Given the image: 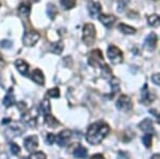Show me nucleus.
<instances>
[{
    "instance_id": "f257e3e1",
    "label": "nucleus",
    "mask_w": 160,
    "mask_h": 159,
    "mask_svg": "<svg viewBox=\"0 0 160 159\" xmlns=\"http://www.w3.org/2000/svg\"><path fill=\"white\" fill-rule=\"evenodd\" d=\"M109 132H110V127L107 123L102 121L95 122L94 124L90 125L89 128H88L86 139L92 145L99 144L107 137Z\"/></svg>"
},
{
    "instance_id": "f03ea898",
    "label": "nucleus",
    "mask_w": 160,
    "mask_h": 159,
    "mask_svg": "<svg viewBox=\"0 0 160 159\" xmlns=\"http://www.w3.org/2000/svg\"><path fill=\"white\" fill-rule=\"evenodd\" d=\"M25 125L22 123H17V122H9V125L6 128V132L4 135L7 136L8 139H12V138L18 137V136L22 135L25 132Z\"/></svg>"
},
{
    "instance_id": "7ed1b4c3",
    "label": "nucleus",
    "mask_w": 160,
    "mask_h": 159,
    "mask_svg": "<svg viewBox=\"0 0 160 159\" xmlns=\"http://www.w3.org/2000/svg\"><path fill=\"white\" fill-rule=\"evenodd\" d=\"M96 38V29L93 24H86L82 30V41L87 46H92Z\"/></svg>"
},
{
    "instance_id": "20e7f679",
    "label": "nucleus",
    "mask_w": 160,
    "mask_h": 159,
    "mask_svg": "<svg viewBox=\"0 0 160 159\" xmlns=\"http://www.w3.org/2000/svg\"><path fill=\"white\" fill-rule=\"evenodd\" d=\"M89 64L93 67H96V66H100V67H104L107 64L105 63L104 56L102 52L99 49H94L89 53Z\"/></svg>"
},
{
    "instance_id": "39448f33",
    "label": "nucleus",
    "mask_w": 160,
    "mask_h": 159,
    "mask_svg": "<svg viewBox=\"0 0 160 159\" xmlns=\"http://www.w3.org/2000/svg\"><path fill=\"white\" fill-rule=\"evenodd\" d=\"M107 56L112 64H120L123 62V59H124L123 52L121 51L120 48H118L114 45H111L108 47Z\"/></svg>"
},
{
    "instance_id": "423d86ee",
    "label": "nucleus",
    "mask_w": 160,
    "mask_h": 159,
    "mask_svg": "<svg viewBox=\"0 0 160 159\" xmlns=\"http://www.w3.org/2000/svg\"><path fill=\"white\" fill-rule=\"evenodd\" d=\"M117 108L122 112H128L132 109V101L126 94H121L117 101Z\"/></svg>"
},
{
    "instance_id": "0eeeda50",
    "label": "nucleus",
    "mask_w": 160,
    "mask_h": 159,
    "mask_svg": "<svg viewBox=\"0 0 160 159\" xmlns=\"http://www.w3.org/2000/svg\"><path fill=\"white\" fill-rule=\"evenodd\" d=\"M40 38V34H38V31H34V30H29V31L25 32L24 37H22V43H24L25 46H33L35 43L38 41Z\"/></svg>"
},
{
    "instance_id": "6e6552de",
    "label": "nucleus",
    "mask_w": 160,
    "mask_h": 159,
    "mask_svg": "<svg viewBox=\"0 0 160 159\" xmlns=\"http://www.w3.org/2000/svg\"><path fill=\"white\" fill-rule=\"evenodd\" d=\"M155 99H156V95L153 92H151L148 88V84H144L143 90L141 93V102L143 105H151Z\"/></svg>"
},
{
    "instance_id": "1a4fd4ad",
    "label": "nucleus",
    "mask_w": 160,
    "mask_h": 159,
    "mask_svg": "<svg viewBox=\"0 0 160 159\" xmlns=\"http://www.w3.org/2000/svg\"><path fill=\"white\" fill-rule=\"evenodd\" d=\"M157 42H158V37H157V34L154 32L149 33L148 37L144 40V44L143 47L145 48L146 50L148 51H153L157 46Z\"/></svg>"
},
{
    "instance_id": "9d476101",
    "label": "nucleus",
    "mask_w": 160,
    "mask_h": 159,
    "mask_svg": "<svg viewBox=\"0 0 160 159\" xmlns=\"http://www.w3.org/2000/svg\"><path fill=\"white\" fill-rule=\"evenodd\" d=\"M24 147L28 152L33 153L34 150L38 147V139L37 136H29L24 140Z\"/></svg>"
},
{
    "instance_id": "9b49d317",
    "label": "nucleus",
    "mask_w": 160,
    "mask_h": 159,
    "mask_svg": "<svg viewBox=\"0 0 160 159\" xmlns=\"http://www.w3.org/2000/svg\"><path fill=\"white\" fill-rule=\"evenodd\" d=\"M71 136H72L71 130H68V129L62 130L60 134H59L56 137V142L58 143L59 147H64L66 144H68V142L69 141V139H71Z\"/></svg>"
},
{
    "instance_id": "f8f14e48",
    "label": "nucleus",
    "mask_w": 160,
    "mask_h": 159,
    "mask_svg": "<svg viewBox=\"0 0 160 159\" xmlns=\"http://www.w3.org/2000/svg\"><path fill=\"white\" fill-rule=\"evenodd\" d=\"M88 11L92 18H97L102 14V6L97 1H91L88 6Z\"/></svg>"
},
{
    "instance_id": "ddd939ff",
    "label": "nucleus",
    "mask_w": 160,
    "mask_h": 159,
    "mask_svg": "<svg viewBox=\"0 0 160 159\" xmlns=\"http://www.w3.org/2000/svg\"><path fill=\"white\" fill-rule=\"evenodd\" d=\"M98 19H99V22L107 28H111L115 24V22H117V17L111 14H100L98 16Z\"/></svg>"
},
{
    "instance_id": "4468645a",
    "label": "nucleus",
    "mask_w": 160,
    "mask_h": 159,
    "mask_svg": "<svg viewBox=\"0 0 160 159\" xmlns=\"http://www.w3.org/2000/svg\"><path fill=\"white\" fill-rule=\"evenodd\" d=\"M15 66H16L17 71H18L22 76L28 75V72H29V64L26 62L25 60H22V59H17V60L15 61Z\"/></svg>"
},
{
    "instance_id": "2eb2a0df",
    "label": "nucleus",
    "mask_w": 160,
    "mask_h": 159,
    "mask_svg": "<svg viewBox=\"0 0 160 159\" xmlns=\"http://www.w3.org/2000/svg\"><path fill=\"white\" fill-rule=\"evenodd\" d=\"M31 79L37 84H38V86H43L44 82H45L44 74L40 68H35V70L32 72V74H31Z\"/></svg>"
},
{
    "instance_id": "dca6fc26",
    "label": "nucleus",
    "mask_w": 160,
    "mask_h": 159,
    "mask_svg": "<svg viewBox=\"0 0 160 159\" xmlns=\"http://www.w3.org/2000/svg\"><path fill=\"white\" fill-rule=\"evenodd\" d=\"M14 104H15V95H14V92H13V89L11 88L8 91L6 96H4L3 101H2V105L4 107H7V108H10Z\"/></svg>"
},
{
    "instance_id": "f3484780",
    "label": "nucleus",
    "mask_w": 160,
    "mask_h": 159,
    "mask_svg": "<svg viewBox=\"0 0 160 159\" xmlns=\"http://www.w3.org/2000/svg\"><path fill=\"white\" fill-rule=\"evenodd\" d=\"M138 127L140 128L142 132H153L154 127H153V121L151 119H144L140 124L138 125Z\"/></svg>"
},
{
    "instance_id": "a211bd4d",
    "label": "nucleus",
    "mask_w": 160,
    "mask_h": 159,
    "mask_svg": "<svg viewBox=\"0 0 160 159\" xmlns=\"http://www.w3.org/2000/svg\"><path fill=\"white\" fill-rule=\"evenodd\" d=\"M30 10H31V7H30V3L29 2H22V4L18 7V15L22 18H27L30 14Z\"/></svg>"
},
{
    "instance_id": "6ab92c4d",
    "label": "nucleus",
    "mask_w": 160,
    "mask_h": 159,
    "mask_svg": "<svg viewBox=\"0 0 160 159\" xmlns=\"http://www.w3.org/2000/svg\"><path fill=\"white\" fill-rule=\"evenodd\" d=\"M73 155L75 158H78V159H86L88 156V150L80 144H77L76 148L74 150Z\"/></svg>"
},
{
    "instance_id": "aec40b11",
    "label": "nucleus",
    "mask_w": 160,
    "mask_h": 159,
    "mask_svg": "<svg viewBox=\"0 0 160 159\" xmlns=\"http://www.w3.org/2000/svg\"><path fill=\"white\" fill-rule=\"evenodd\" d=\"M118 29V31L122 32L123 34H125V35H133L137 32L136 28L131 27L129 25H126V24H120Z\"/></svg>"
},
{
    "instance_id": "412c9836",
    "label": "nucleus",
    "mask_w": 160,
    "mask_h": 159,
    "mask_svg": "<svg viewBox=\"0 0 160 159\" xmlns=\"http://www.w3.org/2000/svg\"><path fill=\"white\" fill-rule=\"evenodd\" d=\"M50 110H51V107H50V102L48 101L47 98L43 99L42 102H41V106H40V111L44 117L47 114L50 113Z\"/></svg>"
},
{
    "instance_id": "4be33fe9",
    "label": "nucleus",
    "mask_w": 160,
    "mask_h": 159,
    "mask_svg": "<svg viewBox=\"0 0 160 159\" xmlns=\"http://www.w3.org/2000/svg\"><path fill=\"white\" fill-rule=\"evenodd\" d=\"M148 22L149 26H152V27H159L160 26V15H157V14L149 15L148 18Z\"/></svg>"
},
{
    "instance_id": "5701e85b",
    "label": "nucleus",
    "mask_w": 160,
    "mask_h": 159,
    "mask_svg": "<svg viewBox=\"0 0 160 159\" xmlns=\"http://www.w3.org/2000/svg\"><path fill=\"white\" fill-rule=\"evenodd\" d=\"M45 123H46V124H47L49 127H51V128L57 127L59 124H60L58 120H57L55 117H52V115H51L50 113H49V114H47V115H45Z\"/></svg>"
},
{
    "instance_id": "b1692460",
    "label": "nucleus",
    "mask_w": 160,
    "mask_h": 159,
    "mask_svg": "<svg viewBox=\"0 0 160 159\" xmlns=\"http://www.w3.org/2000/svg\"><path fill=\"white\" fill-rule=\"evenodd\" d=\"M64 45L62 42H57V43H52L50 46V50L51 52L56 53V55H60V53L63 51Z\"/></svg>"
},
{
    "instance_id": "393cba45",
    "label": "nucleus",
    "mask_w": 160,
    "mask_h": 159,
    "mask_svg": "<svg viewBox=\"0 0 160 159\" xmlns=\"http://www.w3.org/2000/svg\"><path fill=\"white\" fill-rule=\"evenodd\" d=\"M142 142L148 148L152 147V142H153V135L152 134H145L142 137Z\"/></svg>"
},
{
    "instance_id": "a878e982",
    "label": "nucleus",
    "mask_w": 160,
    "mask_h": 159,
    "mask_svg": "<svg viewBox=\"0 0 160 159\" xmlns=\"http://www.w3.org/2000/svg\"><path fill=\"white\" fill-rule=\"evenodd\" d=\"M60 3L65 10H71L76 6V0H60Z\"/></svg>"
},
{
    "instance_id": "bb28decb",
    "label": "nucleus",
    "mask_w": 160,
    "mask_h": 159,
    "mask_svg": "<svg viewBox=\"0 0 160 159\" xmlns=\"http://www.w3.org/2000/svg\"><path fill=\"white\" fill-rule=\"evenodd\" d=\"M57 14H58V10H57V7L53 6V4H51V3L48 4V6H47V15H48V17L51 18V19H55Z\"/></svg>"
},
{
    "instance_id": "cd10ccee",
    "label": "nucleus",
    "mask_w": 160,
    "mask_h": 159,
    "mask_svg": "<svg viewBox=\"0 0 160 159\" xmlns=\"http://www.w3.org/2000/svg\"><path fill=\"white\" fill-rule=\"evenodd\" d=\"M47 96L51 97V98H58L60 97V90L58 88H53L47 91Z\"/></svg>"
},
{
    "instance_id": "c85d7f7f",
    "label": "nucleus",
    "mask_w": 160,
    "mask_h": 159,
    "mask_svg": "<svg viewBox=\"0 0 160 159\" xmlns=\"http://www.w3.org/2000/svg\"><path fill=\"white\" fill-rule=\"evenodd\" d=\"M28 159H47L46 155L43 152H33L30 154Z\"/></svg>"
},
{
    "instance_id": "c756f323",
    "label": "nucleus",
    "mask_w": 160,
    "mask_h": 159,
    "mask_svg": "<svg viewBox=\"0 0 160 159\" xmlns=\"http://www.w3.org/2000/svg\"><path fill=\"white\" fill-rule=\"evenodd\" d=\"M10 151H11V154H13L14 156H16L20 153V147L16 144V143L12 142V143H10Z\"/></svg>"
},
{
    "instance_id": "7c9ffc66",
    "label": "nucleus",
    "mask_w": 160,
    "mask_h": 159,
    "mask_svg": "<svg viewBox=\"0 0 160 159\" xmlns=\"http://www.w3.org/2000/svg\"><path fill=\"white\" fill-rule=\"evenodd\" d=\"M12 46H13V43H12V41H10V40H2L1 42H0V47L4 48V49H9Z\"/></svg>"
},
{
    "instance_id": "2f4dec72",
    "label": "nucleus",
    "mask_w": 160,
    "mask_h": 159,
    "mask_svg": "<svg viewBox=\"0 0 160 159\" xmlns=\"http://www.w3.org/2000/svg\"><path fill=\"white\" fill-rule=\"evenodd\" d=\"M55 142H56V136L53 134H48L47 137H46V143L48 145H52Z\"/></svg>"
},
{
    "instance_id": "473e14b6",
    "label": "nucleus",
    "mask_w": 160,
    "mask_h": 159,
    "mask_svg": "<svg viewBox=\"0 0 160 159\" xmlns=\"http://www.w3.org/2000/svg\"><path fill=\"white\" fill-rule=\"evenodd\" d=\"M152 81L157 84V86H160V73H156L152 76Z\"/></svg>"
},
{
    "instance_id": "72a5a7b5",
    "label": "nucleus",
    "mask_w": 160,
    "mask_h": 159,
    "mask_svg": "<svg viewBox=\"0 0 160 159\" xmlns=\"http://www.w3.org/2000/svg\"><path fill=\"white\" fill-rule=\"evenodd\" d=\"M125 7H126V2H123L122 0H121V1L118 2V11L122 13L124 11V9H125Z\"/></svg>"
},
{
    "instance_id": "f704fd0d",
    "label": "nucleus",
    "mask_w": 160,
    "mask_h": 159,
    "mask_svg": "<svg viewBox=\"0 0 160 159\" xmlns=\"http://www.w3.org/2000/svg\"><path fill=\"white\" fill-rule=\"evenodd\" d=\"M90 159H105V157L102 155V154H94Z\"/></svg>"
},
{
    "instance_id": "c9c22d12",
    "label": "nucleus",
    "mask_w": 160,
    "mask_h": 159,
    "mask_svg": "<svg viewBox=\"0 0 160 159\" xmlns=\"http://www.w3.org/2000/svg\"><path fill=\"white\" fill-rule=\"evenodd\" d=\"M0 159H10V158L6 153H1L0 154Z\"/></svg>"
},
{
    "instance_id": "e433bc0d",
    "label": "nucleus",
    "mask_w": 160,
    "mask_h": 159,
    "mask_svg": "<svg viewBox=\"0 0 160 159\" xmlns=\"http://www.w3.org/2000/svg\"><path fill=\"white\" fill-rule=\"evenodd\" d=\"M4 66V60L3 58H2V56L0 55V68H2Z\"/></svg>"
},
{
    "instance_id": "4c0bfd02",
    "label": "nucleus",
    "mask_w": 160,
    "mask_h": 159,
    "mask_svg": "<svg viewBox=\"0 0 160 159\" xmlns=\"http://www.w3.org/2000/svg\"><path fill=\"white\" fill-rule=\"evenodd\" d=\"M151 159H160V154H155L151 157Z\"/></svg>"
},
{
    "instance_id": "58836bf2",
    "label": "nucleus",
    "mask_w": 160,
    "mask_h": 159,
    "mask_svg": "<svg viewBox=\"0 0 160 159\" xmlns=\"http://www.w3.org/2000/svg\"><path fill=\"white\" fill-rule=\"evenodd\" d=\"M156 119H157V123H158V124H160V113L156 115Z\"/></svg>"
},
{
    "instance_id": "ea45409f",
    "label": "nucleus",
    "mask_w": 160,
    "mask_h": 159,
    "mask_svg": "<svg viewBox=\"0 0 160 159\" xmlns=\"http://www.w3.org/2000/svg\"><path fill=\"white\" fill-rule=\"evenodd\" d=\"M30 1H31V2H38L40 0H30Z\"/></svg>"
},
{
    "instance_id": "a19ab883",
    "label": "nucleus",
    "mask_w": 160,
    "mask_h": 159,
    "mask_svg": "<svg viewBox=\"0 0 160 159\" xmlns=\"http://www.w3.org/2000/svg\"><path fill=\"white\" fill-rule=\"evenodd\" d=\"M0 83H2V77H1V75H0Z\"/></svg>"
},
{
    "instance_id": "79ce46f5",
    "label": "nucleus",
    "mask_w": 160,
    "mask_h": 159,
    "mask_svg": "<svg viewBox=\"0 0 160 159\" xmlns=\"http://www.w3.org/2000/svg\"><path fill=\"white\" fill-rule=\"evenodd\" d=\"M20 159H28V158H25V157H22V158H20Z\"/></svg>"
},
{
    "instance_id": "37998d69",
    "label": "nucleus",
    "mask_w": 160,
    "mask_h": 159,
    "mask_svg": "<svg viewBox=\"0 0 160 159\" xmlns=\"http://www.w3.org/2000/svg\"><path fill=\"white\" fill-rule=\"evenodd\" d=\"M155 1H158V0H155Z\"/></svg>"
}]
</instances>
